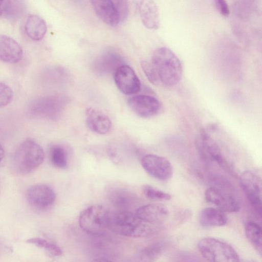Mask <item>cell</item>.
<instances>
[{
  "label": "cell",
  "instance_id": "6da1fadb",
  "mask_svg": "<svg viewBox=\"0 0 262 262\" xmlns=\"http://www.w3.org/2000/svg\"><path fill=\"white\" fill-rule=\"evenodd\" d=\"M109 229L117 234L134 237H147L157 233L142 221L135 211L130 210L111 212Z\"/></svg>",
  "mask_w": 262,
  "mask_h": 262
},
{
  "label": "cell",
  "instance_id": "7a4b0ae2",
  "mask_svg": "<svg viewBox=\"0 0 262 262\" xmlns=\"http://www.w3.org/2000/svg\"><path fill=\"white\" fill-rule=\"evenodd\" d=\"M160 82L167 86L177 84L183 73L182 63L177 55L166 47L156 50L151 57V62Z\"/></svg>",
  "mask_w": 262,
  "mask_h": 262
},
{
  "label": "cell",
  "instance_id": "3957f363",
  "mask_svg": "<svg viewBox=\"0 0 262 262\" xmlns=\"http://www.w3.org/2000/svg\"><path fill=\"white\" fill-rule=\"evenodd\" d=\"M44 157L43 149L37 142L31 139L25 140L14 152L12 168L18 174L29 173L42 164Z\"/></svg>",
  "mask_w": 262,
  "mask_h": 262
},
{
  "label": "cell",
  "instance_id": "277c9868",
  "mask_svg": "<svg viewBox=\"0 0 262 262\" xmlns=\"http://www.w3.org/2000/svg\"><path fill=\"white\" fill-rule=\"evenodd\" d=\"M111 211L104 206L94 205L80 214L79 224L86 233L95 236L105 234L109 229Z\"/></svg>",
  "mask_w": 262,
  "mask_h": 262
},
{
  "label": "cell",
  "instance_id": "5b68a950",
  "mask_svg": "<svg viewBox=\"0 0 262 262\" xmlns=\"http://www.w3.org/2000/svg\"><path fill=\"white\" fill-rule=\"evenodd\" d=\"M68 102V98L61 95L39 97L30 103L29 112L34 117L55 121L59 118Z\"/></svg>",
  "mask_w": 262,
  "mask_h": 262
},
{
  "label": "cell",
  "instance_id": "8992f818",
  "mask_svg": "<svg viewBox=\"0 0 262 262\" xmlns=\"http://www.w3.org/2000/svg\"><path fill=\"white\" fill-rule=\"evenodd\" d=\"M202 255L209 262H240L234 248L228 244L213 237H205L198 244Z\"/></svg>",
  "mask_w": 262,
  "mask_h": 262
},
{
  "label": "cell",
  "instance_id": "52a82bcc",
  "mask_svg": "<svg viewBox=\"0 0 262 262\" xmlns=\"http://www.w3.org/2000/svg\"><path fill=\"white\" fill-rule=\"evenodd\" d=\"M196 146L201 157L204 161H207L209 159L213 160L230 174H236L232 165L224 156L216 142L205 130H202L200 136L197 137Z\"/></svg>",
  "mask_w": 262,
  "mask_h": 262
},
{
  "label": "cell",
  "instance_id": "ba28073f",
  "mask_svg": "<svg viewBox=\"0 0 262 262\" xmlns=\"http://www.w3.org/2000/svg\"><path fill=\"white\" fill-rule=\"evenodd\" d=\"M240 184L251 206L260 217L261 216V180L253 172L247 170L240 177Z\"/></svg>",
  "mask_w": 262,
  "mask_h": 262
},
{
  "label": "cell",
  "instance_id": "9c48e42d",
  "mask_svg": "<svg viewBox=\"0 0 262 262\" xmlns=\"http://www.w3.org/2000/svg\"><path fill=\"white\" fill-rule=\"evenodd\" d=\"M137 215L144 222L159 232L168 218L167 208L161 204H151L142 206L135 211Z\"/></svg>",
  "mask_w": 262,
  "mask_h": 262
},
{
  "label": "cell",
  "instance_id": "30bf717a",
  "mask_svg": "<svg viewBox=\"0 0 262 262\" xmlns=\"http://www.w3.org/2000/svg\"><path fill=\"white\" fill-rule=\"evenodd\" d=\"M141 164L149 174L159 180H168L172 176V165L164 157L153 154L146 155L142 157Z\"/></svg>",
  "mask_w": 262,
  "mask_h": 262
},
{
  "label": "cell",
  "instance_id": "8fae6325",
  "mask_svg": "<svg viewBox=\"0 0 262 262\" xmlns=\"http://www.w3.org/2000/svg\"><path fill=\"white\" fill-rule=\"evenodd\" d=\"M27 200L30 206L38 210H46L50 208L55 201V193L49 186L36 184L27 190Z\"/></svg>",
  "mask_w": 262,
  "mask_h": 262
},
{
  "label": "cell",
  "instance_id": "7c38bea8",
  "mask_svg": "<svg viewBox=\"0 0 262 262\" xmlns=\"http://www.w3.org/2000/svg\"><path fill=\"white\" fill-rule=\"evenodd\" d=\"M114 80L118 89L125 95L135 94L140 90V81L128 65L124 64L117 69L114 72Z\"/></svg>",
  "mask_w": 262,
  "mask_h": 262
},
{
  "label": "cell",
  "instance_id": "4fadbf2b",
  "mask_svg": "<svg viewBox=\"0 0 262 262\" xmlns=\"http://www.w3.org/2000/svg\"><path fill=\"white\" fill-rule=\"evenodd\" d=\"M205 196L207 202L224 212H235L240 209V204L237 200L217 187L208 188L205 192Z\"/></svg>",
  "mask_w": 262,
  "mask_h": 262
},
{
  "label": "cell",
  "instance_id": "5bb4252c",
  "mask_svg": "<svg viewBox=\"0 0 262 262\" xmlns=\"http://www.w3.org/2000/svg\"><path fill=\"white\" fill-rule=\"evenodd\" d=\"M132 111L142 118H149L156 115L160 107L159 101L155 97L138 95L130 97L127 101Z\"/></svg>",
  "mask_w": 262,
  "mask_h": 262
},
{
  "label": "cell",
  "instance_id": "9a60e30c",
  "mask_svg": "<svg viewBox=\"0 0 262 262\" xmlns=\"http://www.w3.org/2000/svg\"><path fill=\"white\" fill-rule=\"evenodd\" d=\"M124 64L123 58L120 54L109 50L97 57L92 66L97 74L104 75L114 73L118 67Z\"/></svg>",
  "mask_w": 262,
  "mask_h": 262
},
{
  "label": "cell",
  "instance_id": "2e32d148",
  "mask_svg": "<svg viewBox=\"0 0 262 262\" xmlns=\"http://www.w3.org/2000/svg\"><path fill=\"white\" fill-rule=\"evenodd\" d=\"M91 2L97 15L107 25L115 27L121 22L116 0H95Z\"/></svg>",
  "mask_w": 262,
  "mask_h": 262
},
{
  "label": "cell",
  "instance_id": "e0dca14e",
  "mask_svg": "<svg viewBox=\"0 0 262 262\" xmlns=\"http://www.w3.org/2000/svg\"><path fill=\"white\" fill-rule=\"evenodd\" d=\"M23 51L19 43L10 36L0 34V60L15 63L21 60Z\"/></svg>",
  "mask_w": 262,
  "mask_h": 262
},
{
  "label": "cell",
  "instance_id": "ac0fdd59",
  "mask_svg": "<svg viewBox=\"0 0 262 262\" xmlns=\"http://www.w3.org/2000/svg\"><path fill=\"white\" fill-rule=\"evenodd\" d=\"M86 123L92 132L104 135L110 132L112 122L109 117L101 111L93 107L88 108L85 112Z\"/></svg>",
  "mask_w": 262,
  "mask_h": 262
},
{
  "label": "cell",
  "instance_id": "d6986e66",
  "mask_svg": "<svg viewBox=\"0 0 262 262\" xmlns=\"http://www.w3.org/2000/svg\"><path fill=\"white\" fill-rule=\"evenodd\" d=\"M138 8L143 25L148 29H157L160 25V15L156 2L152 0L141 1Z\"/></svg>",
  "mask_w": 262,
  "mask_h": 262
},
{
  "label": "cell",
  "instance_id": "ffe728a7",
  "mask_svg": "<svg viewBox=\"0 0 262 262\" xmlns=\"http://www.w3.org/2000/svg\"><path fill=\"white\" fill-rule=\"evenodd\" d=\"M108 195L110 202L117 210L132 211L136 203L135 194L124 189H113L109 192Z\"/></svg>",
  "mask_w": 262,
  "mask_h": 262
},
{
  "label": "cell",
  "instance_id": "44dd1931",
  "mask_svg": "<svg viewBox=\"0 0 262 262\" xmlns=\"http://www.w3.org/2000/svg\"><path fill=\"white\" fill-rule=\"evenodd\" d=\"M24 29L26 34L30 39L39 41L45 36L47 27L42 17L35 14H31L26 19Z\"/></svg>",
  "mask_w": 262,
  "mask_h": 262
},
{
  "label": "cell",
  "instance_id": "7402d4cb",
  "mask_svg": "<svg viewBox=\"0 0 262 262\" xmlns=\"http://www.w3.org/2000/svg\"><path fill=\"white\" fill-rule=\"evenodd\" d=\"M200 224L204 227L224 226L227 222V217L224 212L218 208L206 207L199 214Z\"/></svg>",
  "mask_w": 262,
  "mask_h": 262
},
{
  "label": "cell",
  "instance_id": "603a6c76",
  "mask_svg": "<svg viewBox=\"0 0 262 262\" xmlns=\"http://www.w3.org/2000/svg\"><path fill=\"white\" fill-rule=\"evenodd\" d=\"M163 250L160 243L152 244L139 251L129 262H155Z\"/></svg>",
  "mask_w": 262,
  "mask_h": 262
},
{
  "label": "cell",
  "instance_id": "cb8c5ba5",
  "mask_svg": "<svg viewBox=\"0 0 262 262\" xmlns=\"http://www.w3.org/2000/svg\"><path fill=\"white\" fill-rule=\"evenodd\" d=\"M245 230L247 238L260 254L262 248L261 226L255 222L250 221L246 223Z\"/></svg>",
  "mask_w": 262,
  "mask_h": 262
},
{
  "label": "cell",
  "instance_id": "d4e9b609",
  "mask_svg": "<svg viewBox=\"0 0 262 262\" xmlns=\"http://www.w3.org/2000/svg\"><path fill=\"white\" fill-rule=\"evenodd\" d=\"M24 9L20 1L0 0V16L13 18L19 16Z\"/></svg>",
  "mask_w": 262,
  "mask_h": 262
},
{
  "label": "cell",
  "instance_id": "484cf974",
  "mask_svg": "<svg viewBox=\"0 0 262 262\" xmlns=\"http://www.w3.org/2000/svg\"><path fill=\"white\" fill-rule=\"evenodd\" d=\"M49 159L55 167L65 169L68 166L67 153L63 147L60 145H54L49 148Z\"/></svg>",
  "mask_w": 262,
  "mask_h": 262
},
{
  "label": "cell",
  "instance_id": "4316f807",
  "mask_svg": "<svg viewBox=\"0 0 262 262\" xmlns=\"http://www.w3.org/2000/svg\"><path fill=\"white\" fill-rule=\"evenodd\" d=\"M26 242L43 249L53 256H59L62 253L61 249L58 246L42 238H31L27 240Z\"/></svg>",
  "mask_w": 262,
  "mask_h": 262
},
{
  "label": "cell",
  "instance_id": "83f0119b",
  "mask_svg": "<svg viewBox=\"0 0 262 262\" xmlns=\"http://www.w3.org/2000/svg\"><path fill=\"white\" fill-rule=\"evenodd\" d=\"M142 190L146 198L153 201H164L171 199V195L169 193L164 192L148 184L143 185Z\"/></svg>",
  "mask_w": 262,
  "mask_h": 262
},
{
  "label": "cell",
  "instance_id": "f1b7e54d",
  "mask_svg": "<svg viewBox=\"0 0 262 262\" xmlns=\"http://www.w3.org/2000/svg\"><path fill=\"white\" fill-rule=\"evenodd\" d=\"M13 93L11 88L0 81V107H4L12 101Z\"/></svg>",
  "mask_w": 262,
  "mask_h": 262
},
{
  "label": "cell",
  "instance_id": "f546056e",
  "mask_svg": "<svg viewBox=\"0 0 262 262\" xmlns=\"http://www.w3.org/2000/svg\"><path fill=\"white\" fill-rule=\"evenodd\" d=\"M141 67L148 80L153 84L157 85L160 80L152 64L147 61L141 62Z\"/></svg>",
  "mask_w": 262,
  "mask_h": 262
},
{
  "label": "cell",
  "instance_id": "4dcf8cb0",
  "mask_svg": "<svg viewBox=\"0 0 262 262\" xmlns=\"http://www.w3.org/2000/svg\"><path fill=\"white\" fill-rule=\"evenodd\" d=\"M214 3L216 9L222 15L226 16L229 14V8L226 1L216 0L214 1Z\"/></svg>",
  "mask_w": 262,
  "mask_h": 262
},
{
  "label": "cell",
  "instance_id": "1f68e13d",
  "mask_svg": "<svg viewBox=\"0 0 262 262\" xmlns=\"http://www.w3.org/2000/svg\"><path fill=\"white\" fill-rule=\"evenodd\" d=\"M5 157V151L3 146L0 143V166L2 164Z\"/></svg>",
  "mask_w": 262,
  "mask_h": 262
},
{
  "label": "cell",
  "instance_id": "d6a6232c",
  "mask_svg": "<svg viewBox=\"0 0 262 262\" xmlns=\"http://www.w3.org/2000/svg\"><path fill=\"white\" fill-rule=\"evenodd\" d=\"M91 262H112V261L108 259H105V258H100L95 259Z\"/></svg>",
  "mask_w": 262,
  "mask_h": 262
}]
</instances>
